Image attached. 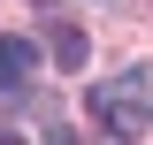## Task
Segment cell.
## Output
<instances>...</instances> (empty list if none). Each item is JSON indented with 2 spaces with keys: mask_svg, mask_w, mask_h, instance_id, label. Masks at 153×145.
Returning a JSON list of instances; mask_svg holds the SVG:
<instances>
[{
  "mask_svg": "<svg viewBox=\"0 0 153 145\" xmlns=\"http://www.w3.org/2000/svg\"><path fill=\"white\" fill-rule=\"evenodd\" d=\"M92 115H100L107 138H146L153 130V69H130L107 92H92Z\"/></svg>",
  "mask_w": 153,
  "mask_h": 145,
  "instance_id": "6da1fadb",
  "label": "cell"
},
{
  "mask_svg": "<svg viewBox=\"0 0 153 145\" xmlns=\"http://www.w3.org/2000/svg\"><path fill=\"white\" fill-rule=\"evenodd\" d=\"M31 69H38V46L31 38H0V92H23Z\"/></svg>",
  "mask_w": 153,
  "mask_h": 145,
  "instance_id": "7a4b0ae2",
  "label": "cell"
},
{
  "mask_svg": "<svg viewBox=\"0 0 153 145\" xmlns=\"http://www.w3.org/2000/svg\"><path fill=\"white\" fill-rule=\"evenodd\" d=\"M84 54H92L84 31H76V23H54V61H61V69H84Z\"/></svg>",
  "mask_w": 153,
  "mask_h": 145,
  "instance_id": "3957f363",
  "label": "cell"
},
{
  "mask_svg": "<svg viewBox=\"0 0 153 145\" xmlns=\"http://www.w3.org/2000/svg\"><path fill=\"white\" fill-rule=\"evenodd\" d=\"M0 145H23V138H8V130H0Z\"/></svg>",
  "mask_w": 153,
  "mask_h": 145,
  "instance_id": "277c9868",
  "label": "cell"
}]
</instances>
